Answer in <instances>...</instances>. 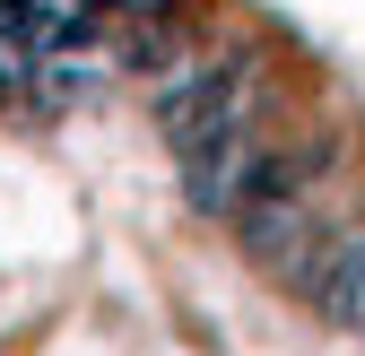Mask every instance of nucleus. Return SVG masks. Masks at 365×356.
<instances>
[{
  "instance_id": "1",
  "label": "nucleus",
  "mask_w": 365,
  "mask_h": 356,
  "mask_svg": "<svg viewBox=\"0 0 365 356\" xmlns=\"http://www.w3.org/2000/svg\"><path fill=\"white\" fill-rule=\"evenodd\" d=\"M244 87H252V61L244 53H226V61H200V70H174L157 87V130L182 148V140H200L209 122L226 113H244Z\"/></svg>"
},
{
  "instance_id": "2",
  "label": "nucleus",
  "mask_w": 365,
  "mask_h": 356,
  "mask_svg": "<svg viewBox=\"0 0 365 356\" xmlns=\"http://www.w3.org/2000/svg\"><path fill=\"white\" fill-rule=\"evenodd\" d=\"M252 130H244V113H226V122H209L200 140H182L174 157H182V183H192V200L200 209H226L235 200V183H244V165H252Z\"/></svg>"
},
{
  "instance_id": "3",
  "label": "nucleus",
  "mask_w": 365,
  "mask_h": 356,
  "mask_svg": "<svg viewBox=\"0 0 365 356\" xmlns=\"http://www.w3.org/2000/svg\"><path fill=\"white\" fill-rule=\"evenodd\" d=\"M96 26V0H0V35H18L26 53H61Z\"/></svg>"
}]
</instances>
